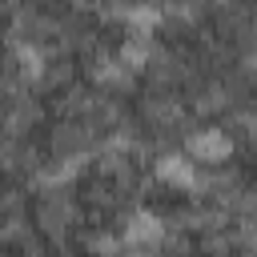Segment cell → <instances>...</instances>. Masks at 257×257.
I'll use <instances>...</instances> for the list:
<instances>
[{"instance_id": "obj_1", "label": "cell", "mask_w": 257, "mask_h": 257, "mask_svg": "<svg viewBox=\"0 0 257 257\" xmlns=\"http://www.w3.org/2000/svg\"><path fill=\"white\" fill-rule=\"evenodd\" d=\"M185 153L193 161H201V165H217V161H225L233 153V141H229L225 128H197V133H189Z\"/></svg>"}, {"instance_id": "obj_2", "label": "cell", "mask_w": 257, "mask_h": 257, "mask_svg": "<svg viewBox=\"0 0 257 257\" xmlns=\"http://www.w3.org/2000/svg\"><path fill=\"white\" fill-rule=\"evenodd\" d=\"M157 177H161L165 185L181 189V193H193V189L201 185L197 165H193V157H189V153H169V157H161V161H157Z\"/></svg>"}, {"instance_id": "obj_3", "label": "cell", "mask_w": 257, "mask_h": 257, "mask_svg": "<svg viewBox=\"0 0 257 257\" xmlns=\"http://www.w3.org/2000/svg\"><path fill=\"white\" fill-rule=\"evenodd\" d=\"M124 245H133V249H149V245H161V237H165V225H161V217H153V213H133L128 221H124Z\"/></svg>"}, {"instance_id": "obj_4", "label": "cell", "mask_w": 257, "mask_h": 257, "mask_svg": "<svg viewBox=\"0 0 257 257\" xmlns=\"http://www.w3.org/2000/svg\"><path fill=\"white\" fill-rule=\"evenodd\" d=\"M16 60H20V72H24V76H40V68H44L40 48H32V44H20V48H16Z\"/></svg>"}]
</instances>
